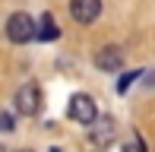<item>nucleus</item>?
<instances>
[{"label": "nucleus", "instance_id": "nucleus-1", "mask_svg": "<svg viewBox=\"0 0 155 152\" xmlns=\"http://www.w3.org/2000/svg\"><path fill=\"white\" fill-rule=\"evenodd\" d=\"M6 38L16 41V45L32 41V38H38V25L32 22L29 13H13V16L6 19Z\"/></svg>", "mask_w": 155, "mask_h": 152}, {"label": "nucleus", "instance_id": "nucleus-2", "mask_svg": "<svg viewBox=\"0 0 155 152\" xmlns=\"http://www.w3.org/2000/svg\"><path fill=\"white\" fill-rule=\"evenodd\" d=\"M67 114L73 117V121H79V124H92L95 117H98V108H95V101L89 98V95H73L70 98V108H67Z\"/></svg>", "mask_w": 155, "mask_h": 152}, {"label": "nucleus", "instance_id": "nucleus-3", "mask_svg": "<svg viewBox=\"0 0 155 152\" xmlns=\"http://www.w3.org/2000/svg\"><path fill=\"white\" fill-rule=\"evenodd\" d=\"M38 108H41V92H38V86H35V82H25V86L16 92V111L25 114V117H32V114H38Z\"/></svg>", "mask_w": 155, "mask_h": 152}, {"label": "nucleus", "instance_id": "nucleus-4", "mask_svg": "<svg viewBox=\"0 0 155 152\" xmlns=\"http://www.w3.org/2000/svg\"><path fill=\"white\" fill-rule=\"evenodd\" d=\"M70 16H73L76 22H82V25L95 22V19L101 16V0H73V3H70Z\"/></svg>", "mask_w": 155, "mask_h": 152}, {"label": "nucleus", "instance_id": "nucleus-5", "mask_svg": "<svg viewBox=\"0 0 155 152\" xmlns=\"http://www.w3.org/2000/svg\"><path fill=\"white\" fill-rule=\"evenodd\" d=\"M95 67L98 70H120L124 67V48H117V45L101 48V51L95 54Z\"/></svg>", "mask_w": 155, "mask_h": 152}, {"label": "nucleus", "instance_id": "nucleus-6", "mask_svg": "<svg viewBox=\"0 0 155 152\" xmlns=\"http://www.w3.org/2000/svg\"><path fill=\"white\" fill-rule=\"evenodd\" d=\"M89 140H92L98 149L111 146V140H114V121H111V117H98V121H92V133H89Z\"/></svg>", "mask_w": 155, "mask_h": 152}, {"label": "nucleus", "instance_id": "nucleus-7", "mask_svg": "<svg viewBox=\"0 0 155 152\" xmlns=\"http://www.w3.org/2000/svg\"><path fill=\"white\" fill-rule=\"evenodd\" d=\"M57 35H60V29H57V22H54V16L45 13V16L38 19V38L41 41H54Z\"/></svg>", "mask_w": 155, "mask_h": 152}, {"label": "nucleus", "instance_id": "nucleus-8", "mask_svg": "<svg viewBox=\"0 0 155 152\" xmlns=\"http://www.w3.org/2000/svg\"><path fill=\"white\" fill-rule=\"evenodd\" d=\"M136 76H143V73H139V70H130V73H124V76H120V79H117V92H120V95H124V92H127V89H130V86H133V79H136Z\"/></svg>", "mask_w": 155, "mask_h": 152}, {"label": "nucleus", "instance_id": "nucleus-9", "mask_svg": "<svg viewBox=\"0 0 155 152\" xmlns=\"http://www.w3.org/2000/svg\"><path fill=\"white\" fill-rule=\"evenodd\" d=\"M120 152H146V149H143V143H139V136H133V140L127 143V146H124Z\"/></svg>", "mask_w": 155, "mask_h": 152}, {"label": "nucleus", "instance_id": "nucleus-10", "mask_svg": "<svg viewBox=\"0 0 155 152\" xmlns=\"http://www.w3.org/2000/svg\"><path fill=\"white\" fill-rule=\"evenodd\" d=\"M0 130H3V133H10V130H13V117H10V114H0Z\"/></svg>", "mask_w": 155, "mask_h": 152}, {"label": "nucleus", "instance_id": "nucleus-11", "mask_svg": "<svg viewBox=\"0 0 155 152\" xmlns=\"http://www.w3.org/2000/svg\"><path fill=\"white\" fill-rule=\"evenodd\" d=\"M19 152H32V149H19Z\"/></svg>", "mask_w": 155, "mask_h": 152}, {"label": "nucleus", "instance_id": "nucleus-12", "mask_svg": "<svg viewBox=\"0 0 155 152\" xmlns=\"http://www.w3.org/2000/svg\"><path fill=\"white\" fill-rule=\"evenodd\" d=\"M0 152H3V146H0Z\"/></svg>", "mask_w": 155, "mask_h": 152}]
</instances>
